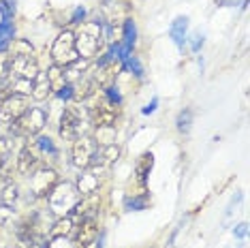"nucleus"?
<instances>
[{
  "mask_svg": "<svg viewBox=\"0 0 250 248\" xmlns=\"http://www.w3.org/2000/svg\"><path fill=\"white\" fill-rule=\"evenodd\" d=\"M152 167H154V156H152L150 152H146V154H144V156H141V159H139L137 167H135V176H137L139 184H146V178L150 176Z\"/></svg>",
  "mask_w": 250,
  "mask_h": 248,
  "instance_id": "nucleus-20",
  "label": "nucleus"
},
{
  "mask_svg": "<svg viewBox=\"0 0 250 248\" xmlns=\"http://www.w3.org/2000/svg\"><path fill=\"white\" fill-rule=\"evenodd\" d=\"M45 75H47V82H49V86H52V92H60V90L69 83V82H66V73H64L62 66L52 64Z\"/></svg>",
  "mask_w": 250,
  "mask_h": 248,
  "instance_id": "nucleus-18",
  "label": "nucleus"
},
{
  "mask_svg": "<svg viewBox=\"0 0 250 248\" xmlns=\"http://www.w3.org/2000/svg\"><path fill=\"white\" fill-rule=\"evenodd\" d=\"M75 248H90V246H77V244H75Z\"/></svg>",
  "mask_w": 250,
  "mask_h": 248,
  "instance_id": "nucleus-39",
  "label": "nucleus"
},
{
  "mask_svg": "<svg viewBox=\"0 0 250 248\" xmlns=\"http://www.w3.org/2000/svg\"><path fill=\"white\" fill-rule=\"evenodd\" d=\"M9 62H11V56L0 52V80H7L9 77Z\"/></svg>",
  "mask_w": 250,
  "mask_h": 248,
  "instance_id": "nucleus-30",
  "label": "nucleus"
},
{
  "mask_svg": "<svg viewBox=\"0 0 250 248\" xmlns=\"http://www.w3.org/2000/svg\"><path fill=\"white\" fill-rule=\"evenodd\" d=\"M75 218L71 216H60L56 218L52 223V227H49V238H73V233H75Z\"/></svg>",
  "mask_w": 250,
  "mask_h": 248,
  "instance_id": "nucleus-14",
  "label": "nucleus"
},
{
  "mask_svg": "<svg viewBox=\"0 0 250 248\" xmlns=\"http://www.w3.org/2000/svg\"><path fill=\"white\" fill-rule=\"evenodd\" d=\"M118 73H120V64H118L116 60H107V62H103V64H99V69H96L92 80L96 83V88L107 90L116 83Z\"/></svg>",
  "mask_w": 250,
  "mask_h": 248,
  "instance_id": "nucleus-12",
  "label": "nucleus"
},
{
  "mask_svg": "<svg viewBox=\"0 0 250 248\" xmlns=\"http://www.w3.org/2000/svg\"><path fill=\"white\" fill-rule=\"evenodd\" d=\"M58 182H60L58 173L52 167H43L32 171V193H35V197H47Z\"/></svg>",
  "mask_w": 250,
  "mask_h": 248,
  "instance_id": "nucleus-9",
  "label": "nucleus"
},
{
  "mask_svg": "<svg viewBox=\"0 0 250 248\" xmlns=\"http://www.w3.org/2000/svg\"><path fill=\"white\" fill-rule=\"evenodd\" d=\"M246 231H248V225H246V223H242V225H237L235 235H237V238H244V235H246Z\"/></svg>",
  "mask_w": 250,
  "mask_h": 248,
  "instance_id": "nucleus-34",
  "label": "nucleus"
},
{
  "mask_svg": "<svg viewBox=\"0 0 250 248\" xmlns=\"http://www.w3.org/2000/svg\"><path fill=\"white\" fill-rule=\"evenodd\" d=\"M2 88H4V80H0V92H2Z\"/></svg>",
  "mask_w": 250,
  "mask_h": 248,
  "instance_id": "nucleus-38",
  "label": "nucleus"
},
{
  "mask_svg": "<svg viewBox=\"0 0 250 248\" xmlns=\"http://www.w3.org/2000/svg\"><path fill=\"white\" fill-rule=\"evenodd\" d=\"M220 2L227 4V7H233V4H237V2H240V0H220Z\"/></svg>",
  "mask_w": 250,
  "mask_h": 248,
  "instance_id": "nucleus-37",
  "label": "nucleus"
},
{
  "mask_svg": "<svg viewBox=\"0 0 250 248\" xmlns=\"http://www.w3.org/2000/svg\"><path fill=\"white\" fill-rule=\"evenodd\" d=\"M28 109H30V97H26V94H9L0 103V120L4 124H11L24 116Z\"/></svg>",
  "mask_w": 250,
  "mask_h": 248,
  "instance_id": "nucleus-5",
  "label": "nucleus"
},
{
  "mask_svg": "<svg viewBox=\"0 0 250 248\" xmlns=\"http://www.w3.org/2000/svg\"><path fill=\"white\" fill-rule=\"evenodd\" d=\"M18 199H20V188H18V184H13V182L4 184L2 193H0V206L13 207L15 204H18Z\"/></svg>",
  "mask_w": 250,
  "mask_h": 248,
  "instance_id": "nucleus-22",
  "label": "nucleus"
},
{
  "mask_svg": "<svg viewBox=\"0 0 250 248\" xmlns=\"http://www.w3.org/2000/svg\"><path fill=\"white\" fill-rule=\"evenodd\" d=\"M37 144H39L41 154H49V156H54V159L58 156V150H56V145L52 144V139H49V137H39Z\"/></svg>",
  "mask_w": 250,
  "mask_h": 248,
  "instance_id": "nucleus-25",
  "label": "nucleus"
},
{
  "mask_svg": "<svg viewBox=\"0 0 250 248\" xmlns=\"http://www.w3.org/2000/svg\"><path fill=\"white\" fill-rule=\"evenodd\" d=\"M96 235H99V223H96V218H86V221L77 223L73 238H75L77 246H90V244H94Z\"/></svg>",
  "mask_w": 250,
  "mask_h": 248,
  "instance_id": "nucleus-13",
  "label": "nucleus"
},
{
  "mask_svg": "<svg viewBox=\"0 0 250 248\" xmlns=\"http://www.w3.org/2000/svg\"><path fill=\"white\" fill-rule=\"evenodd\" d=\"M99 186H101V178L94 176L90 169H83V171L79 173V178H77L75 188H77L79 197H86V195L96 193V190H99Z\"/></svg>",
  "mask_w": 250,
  "mask_h": 248,
  "instance_id": "nucleus-15",
  "label": "nucleus"
},
{
  "mask_svg": "<svg viewBox=\"0 0 250 248\" xmlns=\"http://www.w3.org/2000/svg\"><path fill=\"white\" fill-rule=\"evenodd\" d=\"M32 99L35 101H47L49 97H52V86H49V82H47V75L45 73H39V75L35 77V82H32Z\"/></svg>",
  "mask_w": 250,
  "mask_h": 248,
  "instance_id": "nucleus-17",
  "label": "nucleus"
},
{
  "mask_svg": "<svg viewBox=\"0 0 250 248\" xmlns=\"http://www.w3.org/2000/svg\"><path fill=\"white\" fill-rule=\"evenodd\" d=\"M41 248H75L71 238H52L49 242L41 244Z\"/></svg>",
  "mask_w": 250,
  "mask_h": 248,
  "instance_id": "nucleus-27",
  "label": "nucleus"
},
{
  "mask_svg": "<svg viewBox=\"0 0 250 248\" xmlns=\"http://www.w3.org/2000/svg\"><path fill=\"white\" fill-rule=\"evenodd\" d=\"M105 41V28L103 21H83L79 26V30L75 32V49L79 58L92 60L96 54L101 52Z\"/></svg>",
  "mask_w": 250,
  "mask_h": 248,
  "instance_id": "nucleus-1",
  "label": "nucleus"
},
{
  "mask_svg": "<svg viewBox=\"0 0 250 248\" xmlns=\"http://www.w3.org/2000/svg\"><path fill=\"white\" fill-rule=\"evenodd\" d=\"M15 221V212L13 207H7V206H0V227H11Z\"/></svg>",
  "mask_w": 250,
  "mask_h": 248,
  "instance_id": "nucleus-26",
  "label": "nucleus"
},
{
  "mask_svg": "<svg viewBox=\"0 0 250 248\" xmlns=\"http://www.w3.org/2000/svg\"><path fill=\"white\" fill-rule=\"evenodd\" d=\"M83 18H86V11H83V9H75V13H73L71 21H75V24H79V20L83 21Z\"/></svg>",
  "mask_w": 250,
  "mask_h": 248,
  "instance_id": "nucleus-33",
  "label": "nucleus"
},
{
  "mask_svg": "<svg viewBox=\"0 0 250 248\" xmlns=\"http://www.w3.org/2000/svg\"><path fill=\"white\" fill-rule=\"evenodd\" d=\"M47 124V111L41 107H30L21 118L9 124V133L13 137H26L30 139L32 135H39Z\"/></svg>",
  "mask_w": 250,
  "mask_h": 248,
  "instance_id": "nucleus-3",
  "label": "nucleus"
},
{
  "mask_svg": "<svg viewBox=\"0 0 250 248\" xmlns=\"http://www.w3.org/2000/svg\"><path fill=\"white\" fill-rule=\"evenodd\" d=\"M178 131L180 133H188L190 131V124H192V109H184V111H180V116H178Z\"/></svg>",
  "mask_w": 250,
  "mask_h": 248,
  "instance_id": "nucleus-24",
  "label": "nucleus"
},
{
  "mask_svg": "<svg viewBox=\"0 0 250 248\" xmlns=\"http://www.w3.org/2000/svg\"><path fill=\"white\" fill-rule=\"evenodd\" d=\"M9 56L11 58H15V56H35V49L26 39H13L9 47Z\"/></svg>",
  "mask_w": 250,
  "mask_h": 248,
  "instance_id": "nucleus-23",
  "label": "nucleus"
},
{
  "mask_svg": "<svg viewBox=\"0 0 250 248\" xmlns=\"http://www.w3.org/2000/svg\"><path fill=\"white\" fill-rule=\"evenodd\" d=\"M128 66H130V71H133L137 77L144 75V69H141V64H139L137 58H128Z\"/></svg>",
  "mask_w": 250,
  "mask_h": 248,
  "instance_id": "nucleus-31",
  "label": "nucleus"
},
{
  "mask_svg": "<svg viewBox=\"0 0 250 248\" xmlns=\"http://www.w3.org/2000/svg\"><path fill=\"white\" fill-rule=\"evenodd\" d=\"M192 39H195V41H192V49H195V52H197V49L203 45V37H201V35H195Z\"/></svg>",
  "mask_w": 250,
  "mask_h": 248,
  "instance_id": "nucleus-35",
  "label": "nucleus"
},
{
  "mask_svg": "<svg viewBox=\"0 0 250 248\" xmlns=\"http://www.w3.org/2000/svg\"><path fill=\"white\" fill-rule=\"evenodd\" d=\"M77 58L79 56H77V49H75V32L62 30L52 45V62L56 66L66 69V66L73 64Z\"/></svg>",
  "mask_w": 250,
  "mask_h": 248,
  "instance_id": "nucleus-4",
  "label": "nucleus"
},
{
  "mask_svg": "<svg viewBox=\"0 0 250 248\" xmlns=\"http://www.w3.org/2000/svg\"><path fill=\"white\" fill-rule=\"evenodd\" d=\"M43 159L41 150H39L37 142H26L24 148H21L20 156H18V171L21 176H30L32 171H37L39 161Z\"/></svg>",
  "mask_w": 250,
  "mask_h": 248,
  "instance_id": "nucleus-10",
  "label": "nucleus"
},
{
  "mask_svg": "<svg viewBox=\"0 0 250 248\" xmlns=\"http://www.w3.org/2000/svg\"><path fill=\"white\" fill-rule=\"evenodd\" d=\"M11 150H13V142H11L9 137H0V159L9 161Z\"/></svg>",
  "mask_w": 250,
  "mask_h": 248,
  "instance_id": "nucleus-29",
  "label": "nucleus"
},
{
  "mask_svg": "<svg viewBox=\"0 0 250 248\" xmlns=\"http://www.w3.org/2000/svg\"><path fill=\"white\" fill-rule=\"evenodd\" d=\"M147 206V197L146 195H133L126 199V207H133V210H144Z\"/></svg>",
  "mask_w": 250,
  "mask_h": 248,
  "instance_id": "nucleus-28",
  "label": "nucleus"
},
{
  "mask_svg": "<svg viewBox=\"0 0 250 248\" xmlns=\"http://www.w3.org/2000/svg\"><path fill=\"white\" fill-rule=\"evenodd\" d=\"M96 92H99V88H96L92 77H90V80H79L75 86H73V97L71 99L75 101V103H86V101L90 97H94Z\"/></svg>",
  "mask_w": 250,
  "mask_h": 248,
  "instance_id": "nucleus-16",
  "label": "nucleus"
},
{
  "mask_svg": "<svg viewBox=\"0 0 250 248\" xmlns=\"http://www.w3.org/2000/svg\"><path fill=\"white\" fill-rule=\"evenodd\" d=\"M101 210V195L99 193H92V195H86L77 201V206L73 207L71 216L75 218V223L79 221H86V218H96V214Z\"/></svg>",
  "mask_w": 250,
  "mask_h": 248,
  "instance_id": "nucleus-11",
  "label": "nucleus"
},
{
  "mask_svg": "<svg viewBox=\"0 0 250 248\" xmlns=\"http://www.w3.org/2000/svg\"><path fill=\"white\" fill-rule=\"evenodd\" d=\"M186 26H188V18H175L173 24L169 26V35H171L178 47H182L186 41Z\"/></svg>",
  "mask_w": 250,
  "mask_h": 248,
  "instance_id": "nucleus-19",
  "label": "nucleus"
},
{
  "mask_svg": "<svg viewBox=\"0 0 250 248\" xmlns=\"http://www.w3.org/2000/svg\"><path fill=\"white\" fill-rule=\"evenodd\" d=\"M82 199L75 188V184L71 182H58L54 186V190L47 195L49 201V212L56 214V216H69L73 212V207L77 206V201Z\"/></svg>",
  "mask_w": 250,
  "mask_h": 248,
  "instance_id": "nucleus-2",
  "label": "nucleus"
},
{
  "mask_svg": "<svg viewBox=\"0 0 250 248\" xmlns=\"http://www.w3.org/2000/svg\"><path fill=\"white\" fill-rule=\"evenodd\" d=\"M116 126H96V133H94V144L96 145H111V144H116Z\"/></svg>",
  "mask_w": 250,
  "mask_h": 248,
  "instance_id": "nucleus-21",
  "label": "nucleus"
},
{
  "mask_svg": "<svg viewBox=\"0 0 250 248\" xmlns=\"http://www.w3.org/2000/svg\"><path fill=\"white\" fill-rule=\"evenodd\" d=\"M39 62L35 56H15L9 62V75L18 77V80H28L35 82V77L39 75Z\"/></svg>",
  "mask_w": 250,
  "mask_h": 248,
  "instance_id": "nucleus-8",
  "label": "nucleus"
},
{
  "mask_svg": "<svg viewBox=\"0 0 250 248\" xmlns=\"http://www.w3.org/2000/svg\"><path fill=\"white\" fill-rule=\"evenodd\" d=\"M88 114H90V122L94 124V128L96 126H113L120 109H118V105L111 103L109 99H101L99 103L88 105Z\"/></svg>",
  "mask_w": 250,
  "mask_h": 248,
  "instance_id": "nucleus-6",
  "label": "nucleus"
},
{
  "mask_svg": "<svg viewBox=\"0 0 250 248\" xmlns=\"http://www.w3.org/2000/svg\"><path fill=\"white\" fill-rule=\"evenodd\" d=\"M156 105H158V99H152V103H150V105H147L146 109H144V114H152V111L156 109Z\"/></svg>",
  "mask_w": 250,
  "mask_h": 248,
  "instance_id": "nucleus-36",
  "label": "nucleus"
},
{
  "mask_svg": "<svg viewBox=\"0 0 250 248\" xmlns=\"http://www.w3.org/2000/svg\"><path fill=\"white\" fill-rule=\"evenodd\" d=\"M96 152H99V145L94 144L92 137H86V135L77 137L75 142H73V150H71L73 165H75L77 169H88L90 163L94 161Z\"/></svg>",
  "mask_w": 250,
  "mask_h": 248,
  "instance_id": "nucleus-7",
  "label": "nucleus"
},
{
  "mask_svg": "<svg viewBox=\"0 0 250 248\" xmlns=\"http://www.w3.org/2000/svg\"><path fill=\"white\" fill-rule=\"evenodd\" d=\"M71 97H73V83H66V86L58 92V99H62V101H69Z\"/></svg>",
  "mask_w": 250,
  "mask_h": 248,
  "instance_id": "nucleus-32",
  "label": "nucleus"
}]
</instances>
